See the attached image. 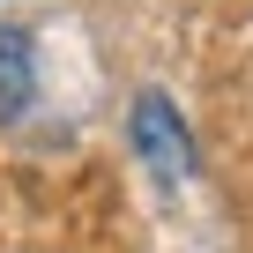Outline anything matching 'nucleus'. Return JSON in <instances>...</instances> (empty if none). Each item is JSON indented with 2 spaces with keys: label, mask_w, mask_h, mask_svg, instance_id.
Returning a JSON list of instances; mask_svg holds the SVG:
<instances>
[{
  "label": "nucleus",
  "mask_w": 253,
  "mask_h": 253,
  "mask_svg": "<svg viewBox=\"0 0 253 253\" xmlns=\"http://www.w3.org/2000/svg\"><path fill=\"white\" fill-rule=\"evenodd\" d=\"M126 142H134V157L149 164L157 186H186L194 179V134H186V112L164 97V89H142L134 112H126Z\"/></svg>",
  "instance_id": "1"
},
{
  "label": "nucleus",
  "mask_w": 253,
  "mask_h": 253,
  "mask_svg": "<svg viewBox=\"0 0 253 253\" xmlns=\"http://www.w3.org/2000/svg\"><path fill=\"white\" fill-rule=\"evenodd\" d=\"M38 97V38L23 23H0V126H15Z\"/></svg>",
  "instance_id": "2"
}]
</instances>
